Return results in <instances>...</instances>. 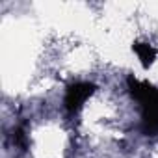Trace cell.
<instances>
[{
	"mask_svg": "<svg viewBox=\"0 0 158 158\" xmlns=\"http://www.w3.org/2000/svg\"><path fill=\"white\" fill-rule=\"evenodd\" d=\"M128 93L139 102L141 110V132L145 136L158 134V88L149 82H141L134 76L127 78Z\"/></svg>",
	"mask_w": 158,
	"mask_h": 158,
	"instance_id": "cell-1",
	"label": "cell"
},
{
	"mask_svg": "<svg viewBox=\"0 0 158 158\" xmlns=\"http://www.w3.org/2000/svg\"><path fill=\"white\" fill-rule=\"evenodd\" d=\"M93 91H95V86H93L91 82H74V84L67 86L65 99H63L65 110H67L69 114L80 112L82 106L86 104V101L93 95Z\"/></svg>",
	"mask_w": 158,
	"mask_h": 158,
	"instance_id": "cell-2",
	"label": "cell"
},
{
	"mask_svg": "<svg viewBox=\"0 0 158 158\" xmlns=\"http://www.w3.org/2000/svg\"><path fill=\"white\" fill-rule=\"evenodd\" d=\"M132 50L138 54V58H139V61H141V65H143L145 69L151 67V65L154 63V60H156V50H154L152 45H149V43L136 41V43L132 45Z\"/></svg>",
	"mask_w": 158,
	"mask_h": 158,
	"instance_id": "cell-3",
	"label": "cell"
},
{
	"mask_svg": "<svg viewBox=\"0 0 158 158\" xmlns=\"http://www.w3.org/2000/svg\"><path fill=\"white\" fill-rule=\"evenodd\" d=\"M11 139H13V145L21 151H26L28 145H30V139H28V134H26V128L24 125L13 128V134H11Z\"/></svg>",
	"mask_w": 158,
	"mask_h": 158,
	"instance_id": "cell-4",
	"label": "cell"
}]
</instances>
